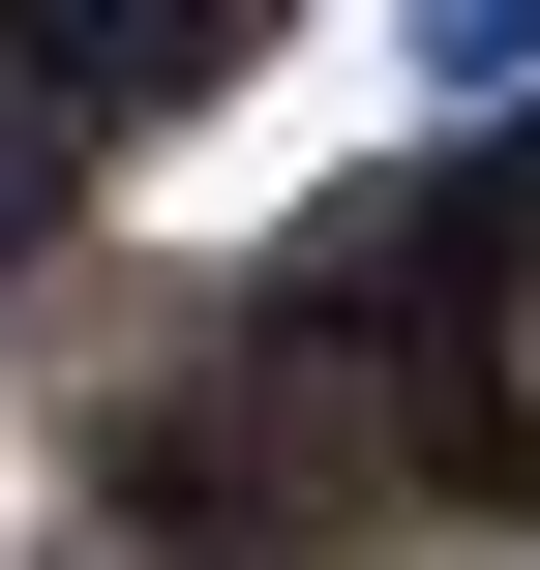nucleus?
I'll use <instances>...</instances> for the list:
<instances>
[{"label":"nucleus","instance_id":"obj_1","mask_svg":"<svg viewBox=\"0 0 540 570\" xmlns=\"http://www.w3.org/2000/svg\"><path fill=\"white\" fill-rule=\"evenodd\" d=\"M60 570H150V541H60Z\"/></svg>","mask_w":540,"mask_h":570}]
</instances>
